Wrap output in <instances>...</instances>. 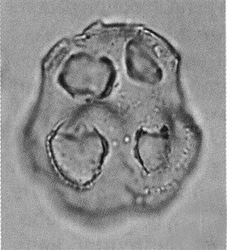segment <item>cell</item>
I'll return each mask as SVG.
<instances>
[{"label": "cell", "instance_id": "obj_2", "mask_svg": "<svg viewBox=\"0 0 227 250\" xmlns=\"http://www.w3.org/2000/svg\"><path fill=\"white\" fill-rule=\"evenodd\" d=\"M133 150L135 158L145 171L158 172L168 162L171 140L165 131L142 129L135 137Z\"/></svg>", "mask_w": 227, "mask_h": 250}, {"label": "cell", "instance_id": "obj_1", "mask_svg": "<svg viewBox=\"0 0 227 250\" xmlns=\"http://www.w3.org/2000/svg\"><path fill=\"white\" fill-rule=\"evenodd\" d=\"M52 165L73 187L86 188L100 176L109 153L107 139L95 127L83 123L65 122L48 138Z\"/></svg>", "mask_w": 227, "mask_h": 250}]
</instances>
